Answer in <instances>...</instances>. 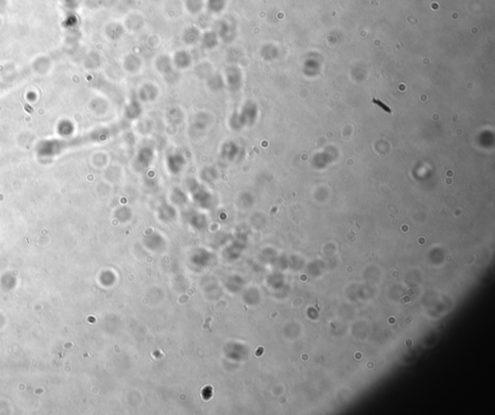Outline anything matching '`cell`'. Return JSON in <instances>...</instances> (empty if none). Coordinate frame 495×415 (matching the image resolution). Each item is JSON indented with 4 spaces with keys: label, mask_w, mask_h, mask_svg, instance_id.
<instances>
[{
    "label": "cell",
    "mask_w": 495,
    "mask_h": 415,
    "mask_svg": "<svg viewBox=\"0 0 495 415\" xmlns=\"http://www.w3.org/2000/svg\"><path fill=\"white\" fill-rule=\"evenodd\" d=\"M257 109L255 105H246L241 112L233 114L229 119V127L233 131H240L244 128L251 127L257 120Z\"/></svg>",
    "instance_id": "1"
},
{
    "label": "cell",
    "mask_w": 495,
    "mask_h": 415,
    "mask_svg": "<svg viewBox=\"0 0 495 415\" xmlns=\"http://www.w3.org/2000/svg\"><path fill=\"white\" fill-rule=\"evenodd\" d=\"M199 177L200 179L203 181V182H206V183H212L214 182L216 179H218L219 177V174H218V171L214 168V167H210V166H207V167H204L200 174H199Z\"/></svg>",
    "instance_id": "5"
},
{
    "label": "cell",
    "mask_w": 495,
    "mask_h": 415,
    "mask_svg": "<svg viewBox=\"0 0 495 415\" xmlns=\"http://www.w3.org/2000/svg\"><path fill=\"white\" fill-rule=\"evenodd\" d=\"M155 157L154 149L149 145H144L139 148L135 158V168L138 172L147 170L153 163Z\"/></svg>",
    "instance_id": "2"
},
{
    "label": "cell",
    "mask_w": 495,
    "mask_h": 415,
    "mask_svg": "<svg viewBox=\"0 0 495 415\" xmlns=\"http://www.w3.org/2000/svg\"><path fill=\"white\" fill-rule=\"evenodd\" d=\"M140 112H141V109L139 107H135V104L134 103V104L127 107V109L125 111V115H126L127 119L134 120L140 115Z\"/></svg>",
    "instance_id": "6"
},
{
    "label": "cell",
    "mask_w": 495,
    "mask_h": 415,
    "mask_svg": "<svg viewBox=\"0 0 495 415\" xmlns=\"http://www.w3.org/2000/svg\"><path fill=\"white\" fill-rule=\"evenodd\" d=\"M208 124H209V120L205 116H199L197 119L194 120L193 127L194 130L203 131L208 127Z\"/></svg>",
    "instance_id": "7"
},
{
    "label": "cell",
    "mask_w": 495,
    "mask_h": 415,
    "mask_svg": "<svg viewBox=\"0 0 495 415\" xmlns=\"http://www.w3.org/2000/svg\"><path fill=\"white\" fill-rule=\"evenodd\" d=\"M373 102H374V103H377V104H378V105H379V106H380L381 108H383V109H384V110H385V111H387V112L391 113V109H389L388 107H386L385 105H383V104H382V103H381L380 101H376V100H373Z\"/></svg>",
    "instance_id": "8"
},
{
    "label": "cell",
    "mask_w": 495,
    "mask_h": 415,
    "mask_svg": "<svg viewBox=\"0 0 495 415\" xmlns=\"http://www.w3.org/2000/svg\"><path fill=\"white\" fill-rule=\"evenodd\" d=\"M166 165L172 175H177L183 172L186 166V159L181 153H172L167 157Z\"/></svg>",
    "instance_id": "4"
},
{
    "label": "cell",
    "mask_w": 495,
    "mask_h": 415,
    "mask_svg": "<svg viewBox=\"0 0 495 415\" xmlns=\"http://www.w3.org/2000/svg\"><path fill=\"white\" fill-rule=\"evenodd\" d=\"M241 153H242V150L239 147V145L236 142L229 140L222 145L221 151H220V156L224 161L234 162L240 158Z\"/></svg>",
    "instance_id": "3"
}]
</instances>
